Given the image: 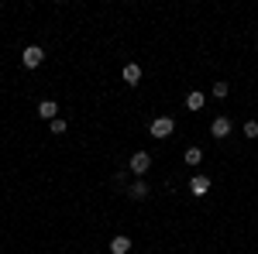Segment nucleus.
<instances>
[{"mask_svg": "<svg viewBox=\"0 0 258 254\" xmlns=\"http://www.w3.org/2000/svg\"><path fill=\"white\" fill-rule=\"evenodd\" d=\"M172 131H176V120H172V117H155L152 124H148V134L159 137V141L172 137Z\"/></svg>", "mask_w": 258, "mask_h": 254, "instance_id": "1", "label": "nucleus"}, {"mask_svg": "<svg viewBox=\"0 0 258 254\" xmlns=\"http://www.w3.org/2000/svg\"><path fill=\"white\" fill-rule=\"evenodd\" d=\"M41 62H45V52H41L38 45H28V48L21 52V65H24V69H38Z\"/></svg>", "mask_w": 258, "mask_h": 254, "instance_id": "2", "label": "nucleus"}, {"mask_svg": "<svg viewBox=\"0 0 258 254\" xmlns=\"http://www.w3.org/2000/svg\"><path fill=\"white\" fill-rule=\"evenodd\" d=\"M127 165H131V172L141 179V176H148V168H152V155H148V151H135Z\"/></svg>", "mask_w": 258, "mask_h": 254, "instance_id": "3", "label": "nucleus"}, {"mask_svg": "<svg viewBox=\"0 0 258 254\" xmlns=\"http://www.w3.org/2000/svg\"><path fill=\"white\" fill-rule=\"evenodd\" d=\"M120 79H124L127 86H138V82H141V65H138V62H127V65L120 69Z\"/></svg>", "mask_w": 258, "mask_h": 254, "instance_id": "4", "label": "nucleus"}, {"mask_svg": "<svg viewBox=\"0 0 258 254\" xmlns=\"http://www.w3.org/2000/svg\"><path fill=\"white\" fill-rule=\"evenodd\" d=\"M189 193L197 196V199H203V196L210 193V179H207V176H193V179H189Z\"/></svg>", "mask_w": 258, "mask_h": 254, "instance_id": "5", "label": "nucleus"}, {"mask_svg": "<svg viewBox=\"0 0 258 254\" xmlns=\"http://www.w3.org/2000/svg\"><path fill=\"white\" fill-rule=\"evenodd\" d=\"M38 117L41 120H55L59 117V103H55V100H41L38 103Z\"/></svg>", "mask_w": 258, "mask_h": 254, "instance_id": "6", "label": "nucleus"}, {"mask_svg": "<svg viewBox=\"0 0 258 254\" xmlns=\"http://www.w3.org/2000/svg\"><path fill=\"white\" fill-rule=\"evenodd\" d=\"M210 134H214V137H227V134H231V117H214Z\"/></svg>", "mask_w": 258, "mask_h": 254, "instance_id": "7", "label": "nucleus"}, {"mask_svg": "<svg viewBox=\"0 0 258 254\" xmlns=\"http://www.w3.org/2000/svg\"><path fill=\"white\" fill-rule=\"evenodd\" d=\"M127 251H131V237L117 234L114 240H110V254H127Z\"/></svg>", "mask_w": 258, "mask_h": 254, "instance_id": "8", "label": "nucleus"}, {"mask_svg": "<svg viewBox=\"0 0 258 254\" xmlns=\"http://www.w3.org/2000/svg\"><path fill=\"white\" fill-rule=\"evenodd\" d=\"M186 110H203V93H200V90H193V93L186 97Z\"/></svg>", "mask_w": 258, "mask_h": 254, "instance_id": "9", "label": "nucleus"}, {"mask_svg": "<svg viewBox=\"0 0 258 254\" xmlns=\"http://www.w3.org/2000/svg\"><path fill=\"white\" fill-rule=\"evenodd\" d=\"M127 196H131V199H148V186H145V182L138 179V182L127 189Z\"/></svg>", "mask_w": 258, "mask_h": 254, "instance_id": "10", "label": "nucleus"}, {"mask_svg": "<svg viewBox=\"0 0 258 254\" xmlns=\"http://www.w3.org/2000/svg\"><path fill=\"white\" fill-rule=\"evenodd\" d=\"M200 161H203V151L200 148H189L186 151V165H200Z\"/></svg>", "mask_w": 258, "mask_h": 254, "instance_id": "11", "label": "nucleus"}, {"mask_svg": "<svg viewBox=\"0 0 258 254\" xmlns=\"http://www.w3.org/2000/svg\"><path fill=\"white\" fill-rule=\"evenodd\" d=\"M227 93H231V86H227V82H214V97H217V100H224Z\"/></svg>", "mask_w": 258, "mask_h": 254, "instance_id": "12", "label": "nucleus"}, {"mask_svg": "<svg viewBox=\"0 0 258 254\" xmlns=\"http://www.w3.org/2000/svg\"><path fill=\"white\" fill-rule=\"evenodd\" d=\"M244 137H258V120H248L244 124Z\"/></svg>", "mask_w": 258, "mask_h": 254, "instance_id": "13", "label": "nucleus"}, {"mask_svg": "<svg viewBox=\"0 0 258 254\" xmlns=\"http://www.w3.org/2000/svg\"><path fill=\"white\" fill-rule=\"evenodd\" d=\"M52 134H66V120H62V117L52 120Z\"/></svg>", "mask_w": 258, "mask_h": 254, "instance_id": "14", "label": "nucleus"}]
</instances>
